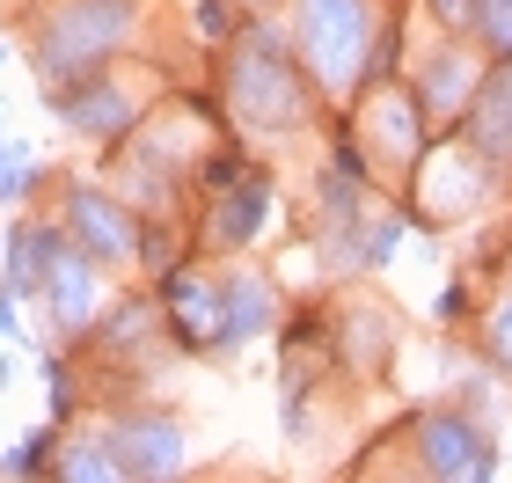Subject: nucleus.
Segmentation results:
<instances>
[{
  "label": "nucleus",
  "mask_w": 512,
  "mask_h": 483,
  "mask_svg": "<svg viewBox=\"0 0 512 483\" xmlns=\"http://www.w3.org/2000/svg\"><path fill=\"white\" fill-rule=\"evenodd\" d=\"M469 37H476L491 59H512V0H476V15H469Z\"/></svg>",
  "instance_id": "2eb2a0df"
},
{
  "label": "nucleus",
  "mask_w": 512,
  "mask_h": 483,
  "mask_svg": "<svg viewBox=\"0 0 512 483\" xmlns=\"http://www.w3.org/2000/svg\"><path fill=\"white\" fill-rule=\"evenodd\" d=\"M103 432H110V454H118L125 483L191 469V432H183V418H169V410H154V403H118L103 418Z\"/></svg>",
  "instance_id": "1a4fd4ad"
},
{
  "label": "nucleus",
  "mask_w": 512,
  "mask_h": 483,
  "mask_svg": "<svg viewBox=\"0 0 512 483\" xmlns=\"http://www.w3.org/2000/svg\"><path fill=\"white\" fill-rule=\"evenodd\" d=\"M432 15L447 22V30H469V15H476V0H432Z\"/></svg>",
  "instance_id": "6ab92c4d"
},
{
  "label": "nucleus",
  "mask_w": 512,
  "mask_h": 483,
  "mask_svg": "<svg viewBox=\"0 0 512 483\" xmlns=\"http://www.w3.org/2000/svg\"><path fill=\"white\" fill-rule=\"evenodd\" d=\"M44 183H52V169H37V154L22 140L0 147V205H30V198H44Z\"/></svg>",
  "instance_id": "4468645a"
},
{
  "label": "nucleus",
  "mask_w": 512,
  "mask_h": 483,
  "mask_svg": "<svg viewBox=\"0 0 512 483\" xmlns=\"http://www.w3.org/2000/svg\"><path fill=\"white\" fill-rule=\"evenodd\" d=\"M44 198H52V220L110 271V279H118V271H147V220H139V205L118 191V183H96V176H66L59 183L52 176Z\"/></svg>",
  "instance_id": "39448f33"
},
{
  "label": "nucleus",
  "mask_w": 512,
  "mask_h": 483,
  "mask_svg": "<svg viewBox=\"0 0 512 483\" xmlns=\"http://www.w3.org/2000/svg\"><path fill=\"white\" fill-rule=\"evenodd\" d=\"M44 322H52V337H66V344H88V330L103 322V308H110V271L88 257V249L59 227V249H52V264H44Z\"/></svg>",
  "instance_id": "0eeeda50"
},
{
  "label": "nucleus",
  "mask_w": 512,
  "mask_h": 483,
  "mask_svg": "<svg viewBox=\"0 0 512 483\" xmlns=\"http://www.w3.org/2000/svg\"><path fill=\"white\" fill-rule=\"evenodd\" d=\"M161 315H169L176 352L227 359V352H242V344L271 337L278 322H286V301H278V286L256 264H227V271L176 264V271H161Z\"/></svg>",
  "instance_id": "f03ea898"
},
{
  "label": "nucleus",
  "mask_w": 512,
  "mask_h": 483,
  "mask_svg": "<svg viewBox=\"0 0 512 483\" xmlns=\"http://www.w3.org/2000/svg\"><path fill=\"white\" fill-rule=\"evenodd\" d=\"M286 37L330 103H359L374 88V52H381L374 0H286Z\"/></svg>",
  "instance_id": "20e7f679"
},
{
  "label": "nucleus",
  "mask_w": 512,
  "mask_h": 483,
  "mask_svg": "<svg viewBox=\"0 0 512 483\" xmlns=\"http://www.w3.org/2000/svg\"><path fill=\"white\" fill-rule=\"evenodd\" d=\"M37 366H44V388H52V418H59V425H81V381L66 374V359L44 352Z\"/></svg>",
  "instance_id": "dca6fc26"
},
{
  "label": "nucleus",
  "mask_w": 512,
  "mask_h": 483,
  "mask_svg": "<svg viewBox=\"0 0 512 483\" xmlns=\"http://www.w3.org/2000/svg\"><path fill=\"white\" fill-rule=\"evenodd\" d=\"M264 227H271V169H264V161H249L235 183H220V191H213V213H205V249L242 257L249 242H264Z\"/></svg>",
  "instance_id": "9b49d317"
},
{
  "label": "nucleus",
  "mask_w": 512,
  "mask_h": 483,
  "mask_svg": "<svg viewBox=\"0 0 512 483\" xmlns=\"http://www.w3.org/2000/svg\"><path fill=\"white\" fill-rule=\"evenodd\" d=\"M0 66H8V37H0Z\"/></svg>",
  "instance_id": "4be33fe9"
},
{
  "label": "nucleus",
  "mask_w": 512,
  "mask_h": 483,
  "mask_svg": "<svg viewBox=\"0 0 512 483\" xmlns=\"http://www.w3.org/2000/svg\"><path fill=\"white\" fill-rule=\"evenodd\" d=\"M403 227H410L403 213H381V220H374V235H366V257H359V264H366V271H381V264L395 257V242H403Z\"/></svg>",
  "instance_id": "a211bd4d"
},
{
  "label": "nucleus",
  "mask_w": 512,
  "mask_h": 483,
  "mask_svg": "<svg viewBox=\"0 0 512 483\" xmlns=\"http://www.w3.org/2000/svg\"><path fill=\"white\" fill-rule=\"evenodd\" d=\"M454 315H469V286H461V279L439 293V322H454Z\"/></svg>",
  "instance_id": "aec40b11"
},
{
  "label": "nucleus",
  "mask_w": 512,
  "mask_h": 483,
  "mask_svg": "<svg viewBox=\"0 0 512 483\" xmlns=\"http://www.w3.org/2000/svg\"><path fill=\"white\" fill-rule=\"evenodd\" d=\"M52 118L88 147H118V140H132V132L147 125V96L125 88L118 66H103V74H88L74 88H52Z\"/></svg>",
  "instance_id": "6e6552de"
},
{
  "label": "nucleus",
  "mask_w": 512,
  "mask_h": 483,
  "mask_svg": "<svg viewBox=\"0 0 512 483\" xmlns=\"http://www.w3.org/2000/svg\"><path fill=\"white\" fill-rule=\"evenodd\" d=\"M220 103L242 132H264V140H286V132H308L315 110L330 103L315 88V74L300 66L286 22L271 15H242V30L220 44Z\"/></svg>",
  "instance_id": "f257e3e1"
},
{
  "label": "nucleus",
  "mask_w": 512,
  "mask_h": 483,
  "mask_svg": "<svg viewBox=\"0 0 512 483\" xmlns=\"http://www.w3.org/2000/svg\"><path fill=\"white\" fill-rule=\"evenodd\" d=\"M132 37H139V0H30V15H22V59H30L44 96L118 66Z\"/></svg>",
  "instance_id": "7ed1b4c3"
},
{
  "label": "nucleus",
  "mask_w": 512,
  "mask_h": 483,
  "mask_svg": "<svg viewBox=\"0 0 512 483\" xmlns=\"http://www.w3.org/2000/svg\"><path fill=\"white\" fill-rule=\"evenodd\" d=\"M483 359H491L498 374H512V286L498 293V308H491V322H483Z\"/></svg>",
  "instance_id": "f3484780"
},
{
  "label": "nucleus",
  "mask_w": 512,
  "mask_h": 483,
  "mask_svg": "<svg viewBox=\"0 0 512 483\" xmlns=\"http://www.w3.org/2000/svg\"><path fill=\"white\" fill-rule=\"evenodd\" d=\"M483 74H491V52H483L469 30H447V44H432V52L417 59L410 88H417V103H425L432 125H461L469 103H476V88H483Z\"/></svg>",
  "instance_id": "9d476101"
},
{
  "label": "nucleus",
  "mask_w": 512,
  "mask_h": 483,
  "mask_svg": "<svg viewBox=\"0 0 512 483\" xmlns=\"http://www.w3.org/2000/svg\"><path fill=\"white\" fill-rule=\"evenodd\" d=\"M278 8V0H242V15H271Z\"/></svg>",
  "instance_id": "412c9836"
},
{
  "label": "nucleus",
  "mask_w": 512,
  "mask_h": 483,
  "mask_svg": "<svg viewBox=\"0 0 512 483\" xmlns=\"http://www.w3.org/2000/svg\"><path fill=\"white\" fill-rule=\"evenodd\" d=\"M410 454H417V476H439V483L498 476V432L476 425V410H425L410 425Z\"/></svg>",
  "instance_id": "423d86ee"
},
{
  "label": "nucleus",
  "mask_w": 512,
  "mask_h": 483,
  "mask_svg": "<svg viewBox=\"0 0 512 483\" xmlns=\"http://www.w3.org/2000/svg\"><path fill=\"white\" fill-rule=\"evenodd\" d=\"M59 249V220L37 213V205H15L8 235H0V286L15 293V301H37L44 293V264H52Z\"/></svg>",
  "instance_id": "f8f14e48"
},
{
  "label": "nucleus",
  "mask_w": 512,
  "mask_h": 483,
  "mask_svg": "<svg viewBox=\"0 0 512 483\" xmlns=\"http://www.w3.org/2000/svg\"><path fill=\"white\" fill-rule=\"evenodd\" d=\"M461 140H469L483 161H505V169H512V59H491L469 118H461Z\"/></svg>",
  "instance_id": "ddd939ff"
}]
</instances>
